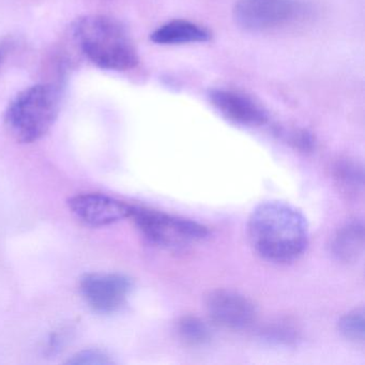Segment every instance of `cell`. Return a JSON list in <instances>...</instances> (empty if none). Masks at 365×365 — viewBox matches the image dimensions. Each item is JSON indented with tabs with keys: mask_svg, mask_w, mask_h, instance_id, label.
Here are the masks:
<instances>
[{
	"mask_svg": "<svg viewBox=\"0 0 365 365\" xmlns=\"http://www.w3.org/2000/svg\"><path fill=\"white\" fill-rule=\"evenodd\" d=\"M247 234L255 253L271 264H292L309 247L307 217L298 208L281 200L258 205L250 215Z\"/></svg>",
	"mask_w": 365,
	"mask_h": 365,
	"instance_id": "6da1fadb",
	"label": "cell"
},
{
	"mask_svg": "<svg viewBox=\"0 0 365 365\" xmlns=\"http://www.w3.org/2000/svg\"><path fill=\"white\" fill-rule=\"evenodd\" d=\"M72 34L83 54L100 69L125 72L134 69L140 63L129 31L116 19L84 16L76 21Z\"/></svg>",
	"mask_w": 365,
	"mask_h": 365,
	"instance_id": "7a4b0ae2",
	"label": "cell"
},
{
	"mask_svg": "<svg viewBox=\"0 0 365 365\" xmlns=\"http://www.w3.org/2000/svg\"><path fill=\"white\" fill-rule=\"evenodd\" d=\"M61 96L50 84L35 85L19 93L5 115L8 133L16 142L31 144L43 138L56 121Z\"/></svg>",
	"mask_w": 365,
	"mask_h": 365,
	"instance_id": "3957f363",
	"label": "cell"
},
{
	"mask_svg": "<svg viewBox=\"0 0 365 365\" xmlns=\"http://www.w3.org/2000/svg\"><path fill=\"white\" fill-rule=\"evenodd\" d=\"M145 238L166 249H182L208 237L206 226L161 211L133 207L131 217Z\"/></svg>",
	"mask_w": 365,
	"mask_h": 365,
	"instance_id": "277c9868",
	"label": "cell"
},
{
	"mask_svg": "<svg viewBox=\"0 0 365 365\" xmlns=\"http://www.w3.org/2000/svg\"><path fill=\"white\" fill-rule=\"evenodd\" d=\"M303 0H238L235 22L251 33H266L294 24L309 14Z\"/></svg>",
	"mask_w": 365,
	"mask_h": 365,
	"instance_id": "5b68a950",
	"label": "cell"
},
{
	"mask_svg": "<svg viewBox=\"0 0 365 365\" xmlns=\"http://www.w3.org/2000/svg\"><path fill=\"white\" fill-rule=\"evenodd\" d=\"M80 287L85 301L93 311L110 314L125 305L133 282L119 273H91L81 279Z\"/></svg>",
	"mask_w": 365,
	"mask_h": 365,
	"instance_id": "8992f818",
	"label": "cell"
},
{
	"mask_svg": "<svg viewBox=\"0 0 365 365\" xmlns=\"http://www.w3.org/2000/svg\"><path fill=\"white\" fill-rule=\"evenodd\" d=\"M209 317L217 326L242 330L253 324L257 317L255 304L245 294L230 289H217L207 297Z\"/></svg>",
	"mask_w": 365,
	"mask_h": 365,
	"instance_id": "52a82bcc",
	"label": "cell"
},
{
	"mask_svg": "<svg viewBox=\"0 0 365 365\" xmlns=\"http://www.w3.org/2000/svg\"><path fill=\"white\" fill-rule=\"evenodd\" d=\"M208 99L211 106L234 125L258 128L268 123V110L254 98L241 91L212 88L209 91Z\"/></svg>",
	"mask_w": 365,
	"mask_h": 365,
	"instance_id": "ba28073f",
	"label": "cell"
},
{
	"mask_svg": "<svg viewBox=\"0 0 365 365\" xmlns=\"http://www.w3.org/2000/svg\"><path fill=\"white\" fill-rule=\"evenodd\" d=\"M72 213L85 225L103 227L131 217L133 206L106 194L82 193L69 200Z\"/></svg>",
	"mask_w": 365,
	"mask_h": 365,
	"instance_id": "9c48e42d",
	"label": "cell"
},
{
	"mask_svg": "<svg viewBox=\"0 0 365 365\" xmlns=\"http://www.w3.org/2000/svg\"><path fill=\"white\" fill-rule=\"evenodd\" d=\"M212 39V34L206 27L187 20H173L158 27L150 40L158 46L206 43Z\"/></svg>",
	"mask_w": 365,
	"mask_h": 365,
	"instance_id": "30bf717a",
	"label": "cell"
},
{
	"mask_svg": "<svg viewBox=\"0 0 365 365\" xmlns=\"http://www.w3.org/2000/svg\"><path fill=\"white\" fill-rule=\"evenodd\" d=\"M364 224L362 220H350L333 238L331 250L334 257L345 264L356 262L364 251Z\"/></svg>",
	"mask_w": 365,
	"mask_h": 365,
	"instance_id": "8fae6325",
	"label": "cell"
},
{
	"mask_svg": "<svg viewBox=\"0 0 365 365\" xmlns=\"http://www.w3.org/2000/svg\"><path fill=\"white\" fill-rule=\"evenodd\" d=\"M177 333L185 343L202 346L208 343L212 336L210 327L196 316H183L177 322Z\"/></svg>",
	"mask_w": 365,
	"mask_h": 365,
	"instance_id": "7c38bea8",
	"label": "cell"
},
{
	"mask_svg": "<svg viewBox=\"0 0 365 365\" xmlns=\"http://www.w3.org/2000/svg\"><path fill=\"white\" fill-rule=\"evenodd\" d=\"M335 178L348 193H359L364 185L363 166L352 160L339 162L335 166Z\"/></svg>",
	"mask_w": 365,
	"mask_h": 365,
	"instance_id": "4fadbf2b",
	"label": "cell"
},
{
	"mask_svg": "<svg viewBox=\"0 0 365 365\" xmlns=\"http://www.w3.org/2000/svg\"><path fill=\"white\" fill-rule=\"evenodd\" d=\"M339 331L341 336L352 343H363L365 336L364 309H354L341 316L339 320Z\"/></svg>",
	"mask_w": 365,
	"mask_h": 365,
	"instance_id": "5bb4252c",
	"label": "cell"
},
{
	"mask_svg": "<svg viewBox=\"0 0 365 365\" xmlns=\"http://www.w3.org/2000/svg\"><path fill=\"white\" fill-rule=\"evenodd\" d=\"M114 361L106 352L99 349H86L78 352L67 361L70 365H110Z\"/></svg>",
	"mask_w": 365,
	"mask_h": 365,
	"instance_id": "9a60e30c",
	"label": "cell"
},
{
	"mask_svg": "<svg viewBox=\"0 0 365 365\" xmlns=\"http://www.w3.org/2000/svg\"><path fill=\"white\" fill-rule=\"evenodd\" d=\"M264 336L267 341H272V343L288 345V344L296 341L297 332L292 326L279 322V324L269 326L264 331Z\"/></svg>",
	"mask_w": 365,
	"mask_h": 365,
	"instance_id": "2e32d148",
	"label": "cell"
},
{
	"mask_svg": "<svg viewBox=\"0 0 365 365\" xmlns=\"http://www.w3.org/2000/svg\"><path fill=\"white\" fill-rule=\"evenodd\" d=\"M290 144L302 151L313 150L315 146V138L304 129L283 130L281 132Z\"/></svg>",
	"mask_w": 365,
	"mask_h": 365,
	"instance_id": "e0dca14e",
	"label": "cell"
},
{
	"mask_svg": "<svg viewBox=\"0 0 365 365\" xmlns=\"http://www.w3.org/2000/svg\"><path fill=\"white\" fill-rule=\"evenodd\" d=\"M7 48L6 46H0V68L3 66L4 61H5L6 56H7Z\"/></svg>",
	"mask_w": 365,
	"mask_h": 365,
	"instance_id": "ac0fdd59",
	"label": "cell"
}]
</instances>
